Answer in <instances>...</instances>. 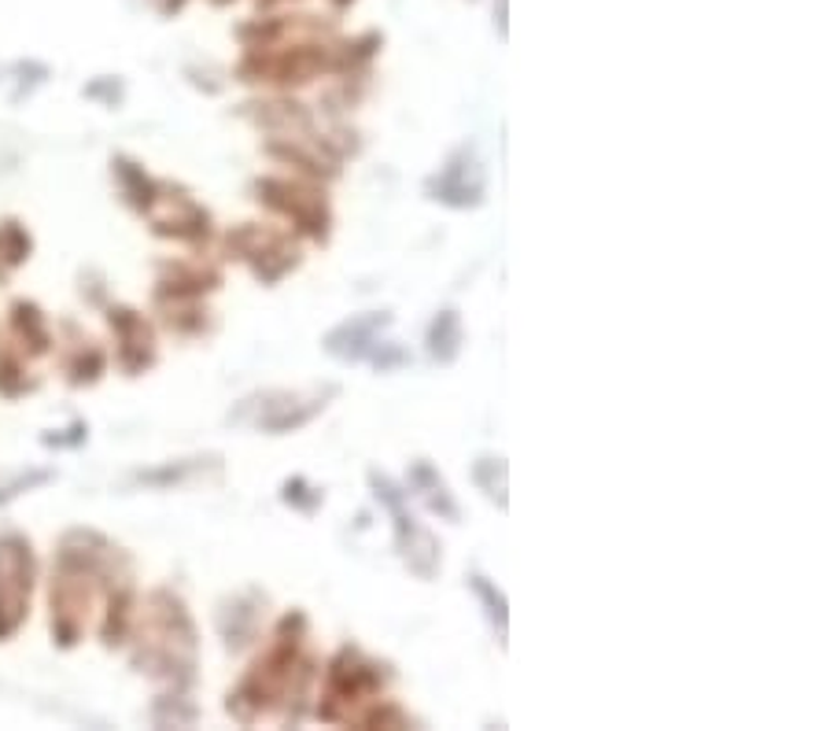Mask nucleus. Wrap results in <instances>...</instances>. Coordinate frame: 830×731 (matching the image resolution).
<instances>
[{
  "label": "nucleus",
  "instance_id": "20",
  "mask_svg": "<svg viewBox=\"0 0 830 731\" xmlns=\"http://www.w3.org/2000/svg\"><path fill=\"white\" fill-rule=\"evenodd\" d=\"M218 4H226V0H218Z\"/></svg>",
  "mask_w": 830,
  "mask_h": 731
},
{
  "label": "nucleus",
  "instance_id": "13",
  "mask_svg": "<svg viewBox=\"0 0 830 731\" xmlns=\"http://www.w3.org/2000/svg\"><path fill=\"white\" fill-rule=\"evenodd\" d=\"M465 583H469V591L481 599L487 621H491V628L498 632V642H506V628H510V602H506V594L498 591L484 573H469Z\"/></svg>",
  "mask_w": 830,
  "mask_h": 731
},
{
  "label": "nucleus",
  "instance_id": "18",
  "mask_svg": "<svg viewBox=\"0 0 830 731\" xmlns=\"http://www.w3.org/2000/svg\"><path fill=\"white\" fill-rule=\"evenodd\" d=\"M351 4H355V0H332V8H336V12H344V8H351Z\"/></svg>",
  "mask_w": 830,
  "mask_h": 731
},
{
  "label": "nucleus",
  "instance_id": "17",
  "mask_svg": "<svg viewBox=\"0 0 830 731\" xmlns=\"http://www.w3.org/2000/svg\"><path fill=\"white\" fill-rule=\"evenodd\" d=\"M181 4H185V0H159V8H163L166 15H170V12H178Z\"/></svg>",
  "mask_w": 830,
  "mask_h": 731
},
{
  "label": "nucleus",
  "instance_id": "14",
  "mask_svg": "<svg viewBox=\"0 0 830 731\" xmlns=\"http://www.w3.org/2000/svg\"><path fill=\"white\" fill-rule=\"evenodd\" d=\"M281 503L292 506L296 514H318L321 506H325V492L321 487H315L307 481V476H288L285 484H281Z\"/></svg>",
  "mask_w": 830,
  "mask_h": 731
},
{
  "label": "nucleus",
  "instance_id": "3",
  "mask_svg": "<svg viewBox=\"0 0 830 731\" xmlns=\"http://www.w3.org/2000/svg\"><path fill=\"white\" fill-rule=\"evenodd\" d=\"M388 680H392L388 665L366 658L358 647H340L325 665L318 717L325 720V724H351L355 714H363L358 706L380 698V691L388 687Z\"/></svg>",
  "mask_w": 830,
  "mask_h": 731
},
{
  "label": "nucleus",
  "instance_id": "5",
  "mask_svg": "<svg viewBox=\"0 0 830 731\" xmlns=\"http://www.w3.org/2000/svg\"><path fill=\"white\" fill-rule=\"evenodd\" d=\"M369 487H374V499L384 506L388 518H392V529H395V551L399 558L406 562V569L414 573L417 580H432L439 573V562H443V551H439V540L432 532L425 529L422 521L410 514V495L403 484H395L388 473L380 470H369L366 473Z\"/></svg>",
  "mask_w": 830,
  "mask_h": 731
},
{
  "label": "nucleus",
  "instance_id": "8",
  "mask_svg": "<svg viewBox=\"0 0 830 731\" xmlns=\"http://www.w3.org/2000/svg\"><path fill=\"white\" fill-rule=\"evenodd\" d=\"M229 256H237L240 262H248L251 274H256L262 285H277L285 281L292 270H299L303 251L299 244L281 229L256 226V222H244L226 237Z\"/></svg>",
  "mask_w": 830,
  "mask_h": 731
},
{
  "label": "nucleus",
  "instance_id": "12",
  "mask_svg": "<svg viewBox=\"0 0 830 731\" xmlns=\"http://www.w3.org/2000/svg\"><path fill=\"white\" fill-rule=\"evenodd\" d=\"M469 476H473V484L481 487L498 510L510 506V495H506L510 492V462H506L502 455H481L473 462V470H469Z\"/></svg>",
  "mask_w": 830,
  "mask_h": 731
},
{
  "label": "nucleus",
  "instance_id": "7",
  "mask_svg": "<svg viewBox=\"0 0 830 731\" xmlns=\"http://www.w3.org/2000/svg\"><path fill=\"white\" fill-rule=\"evenodd\" d=\"M425 197L451 211H476L487 200V167L481 149L473 141H462L447 155L443 167L425 178Z\"/></svg>",
  "mask_w": 830,
  "mask_h": 731
},
{
  "label": "nucleus",
  "instance_id": "2",
  "mask_svg": "<svg viewBox=\"0 0 830 731\" xmlns=\"http://www.w3.org/2000/svg\"><path fill=\"white\" fill-rule=\"evenodd\" d=\"M340 396V385H315V388H262V392L244 396L229 411V425L256 428L266 436H288L307 428L315 417L325 414V406Z\"/></svg>",
  "mask_w": 830,
  "mask_h": 731
},
{
  "label": "nucleus",
  "instance_id": "10",
  "mask_svg": "<svg viewBox=\"0 0 830 731\" xmlns=\"http://www.w3.org/2000/svg\"><path fill=\"white\" fill-rule=\"evenodd\" d=\"M406 495H417V499L425 503V510L436 514V518H443V521H451V524L462 521V506H458L451 484L439 476V470H436L432 462H428V458H414V462H410V470H406Z\"/></svg>",
  "mask_w": 830,
  "mask_h": 731
},
{
  "label": "nucleus",
  "instance_id": "6",
  "mask_svg": "<svg viewBox=\"0 0 830 731\" xmlns=\"http://www.w3.org/2000/svg\"><path fill=\"white\" fill-rule=\"evenodd\" d=\"M256 200L266 211L288 219L303 237H310L315 244H325L332 237V208L318 185L288 181V178H259Z\"/></svg>",
  "mask_w": 830,
  "mask_h": 731
},
{
  "label": "nucleus",
  "instance_id": "11",
  "mask_svg": "<svg viewBox=\"0 0 830 731\" xmlns=\"http://www.w3.org/2000/svg\"><path fill=\"white\" fill-rule=\"evenodd\" d=\"M462 344H465V321L458 315L454 307H443L436 310V318L428 321V333H425V347H428V358L439 366H454L458 355H462Z\"/></svg>",
  "mask_w": 830,
  "mask_h": 731
},
{
  "label": "nucleus",
  "instance_id": "1",
  "mask_svg": "<svg viewBox=\"0 0 830 731\" xmlns=\"http://www.w3.org/2000/svg\"><path fill=\"white\" fill-rule=\"evenodd\" d=\"M307 613L292 610L273 628V642L262 658L248 669L237 691H229L226 709L240 724H256L262 717H281V724L299 720L307 709L310 684L318 676L315 658L303 650L307 642Z\"/></svg>",
  "mask_w": 830,
  "mask_h": 731
},
{
  "label": "nucleus",
  "instance_id": "19",
  "mask_svg": "<svg viewBox=\"0 0 830 731\" xmlns=\"http://www.w3.org/2000/svg\"><path fill=\"white\" fill-rule=\"evenodd\" d=\"M273 4H285V0H259V8H273Z\"/></svg>",
  "mask_w": 830,
  "mask_h": 731
},
{
  "label": "nucleus",
  "instance_id": "16",
  "mask_svg": "<svg viewBox=\"0 0 830 731\" xmlns=\"http://www.w3.org/2000/svg\"><path fill=\"white\" fill-rule=\"evenodd\" d=\"M355 724H358V728H410L414 720H410V717L403 714V706H395V701L380 698V701H374V706H366L363 714L355 717Z\"/></svg>",
  "mask_w": 830,
  "mask_h": 731
},
{
  "label": "nucleus",
  "instance_id": "9",
  "mask_svg": "<svg viewBox=\"0 0 830 731\" xmlns=\"http://www.w3.org/2000/svg\"><path fill=\"white\" fill-rule=\"evenodd\" d=\"M392 321H395L392 310H363V315H351L321 337V351L344 366H363V363L374 366L380 347L388 344L384 333L392 329Z\"/></svg>",
  "mask_w": 830,
  "mask_h": 731
},
{
  "label": "nucleus",
  "instance_id": "15",
  "mask_svg": "<svg viewBox=\"0 0 830 731\" xmlns=\"http://www.w3.org/2000/svg\"><path fill=\"white\" fill-rule=\"evenodd\" d=\"M256 625H259V599L251 594L248 602H237V613H233V628L229 625L222 628V632H226L229 650H240L244 642H251V636H256Z\"/></svg>",
  "mask_w": 830,
  "mask_h": 731
},
{
  "label": "nucleus",
  "instance_id": "4",
  "mask_svg": "<svg viewBox=\"0 0 830 731\" xmlns=\"http://www.w3.org/2000/svg\"><path fill=\"white\" fill-rule=\"evenodd\" d=\"M240 82L266 85H307L321 74H336V45L296 42V45H256L237 67Z\"/></svg>",
  "mask_w": 830,
  "mask_h": 731
}]
</instances>
